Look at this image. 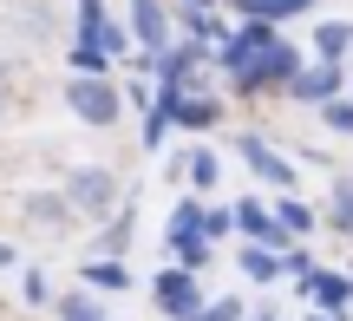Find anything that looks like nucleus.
<instances>
[{"label": "nucleus", "instance_id": "obj_1", "mask_svg": "<svg viewBox=\"0 0 353 321\" xmlns=\"http://www.w3.org/2000/svg\"><path fill=\"white\" fill-rule=\"evenodd\" d=\"M65 105H72V118H79V125H92V131L118 125V112H125V99H118L112 79H85V72L65 79Z\"/></svg>", "mask_w": 353, "mask_h": 321}, {"label": "nucleus", "instance_id": "obj_2", "mask_svg": "<svg viewBox=\"0 0 353 321\" xmlns=\"http://www.w3.org/2000/svg\"><path fill=\"white\" fill-rule=\"evenodd\" d=\"M65 204H72V217H112L118 210V177L112 171H99V164H79L72 177H65Z\"/></svg>", "mask_w": 353, "mask_h": 321}, {"label": "nucleus", "instance_id": "obj_3", "mask_svg": "<svg viewBox=\"0 0 353 321\" xmlns=\"http://www.w3.org/2000/svg\"><path fill=\"white\" fill-rule=\"evenodd\" d=\"M294 79H301V52L294 46H268V52H255L249 66H242L236 72V92H262V86H294Z\"/></svg>", "mask_w": 353, "mask_h": 321}, {"label": "nucleus", "instance_id": "obj_4", "mask_svg": "<svg viewBox=\"0 0 353 321\" xmlns=\"http://www.w3.org/2000/svg\"><path fill=\"white\" fill-rule=\"evenodd\" d=\"M151 295H157V309H164L170 321H196V315H203V275L164 269V275L151 282Z\"/></svg>", "mask_w": 353, "mask_h": 321}, {"label": "nucleus", "instance_id": "obj_5", "mask_svg": "<svg viewBox=\"0 0 353 321\" xmlns=\"http://www.w3.org/2000/svg\"><path fill=\"white\" fill-rule=\"evenodd\" d=\"M236 230L249 236V243L275 249V256H281V249H288V230H281V217H275V210H262V204H255V197H242V204H236Z\"/></svg>", "mask_w": 353, "mask_h": 321}, {"label": "nucleus", "instance_id": "obj_6", "mask_svg": "<svg viewBox=\"0 0 353 321\" xmlns=\"http://www.w3.org/2000/svg\"><path fill=\"white\" fill-rule=\"evenodd\" d=\"M341 86H347V66H334V59H321V66H307V72L301 79H294V99H301V105H334V99H341Z\"/></svg>", "mask_w": 353, "mask_h": 321}, {"label": "nucleus", "instance_id": "obj_7", "mask_svg": "<svg viewBox=\"0 0 353 321\" xmlns=\"http://www.w3.org/2000/svg\"><path fill=\"white\" fill-rule=\"evenodd\" d=\"M79 46H99L105 59H112V52H125V33L105 20V0H79Z\"/></svg>", "mask_w": 353, "mask_h": 321}, {"label": "nucleus", "instance_id": "obj_8", "mask_svg": "<svg viewBox=\"0 0 353 321\" xmlns=\"http://www.w3.org/2000/svg\"><path fill=\"white\" fill-rule=\"evenodd\" d=\"M242 164H249L262 184H275V191H294V184H301V177H294V164L281 151H268L262 138H242Z\"/></svg>", "mask_w": 353, "mask_h": 321}, {"label": "nucleus", "instance_id": "obj_9", "mask_svg": "<svg viewBox=\"0 0 353 321\" xmlns=\"http://www.w3.org/2000/svg\"><path fill=\"white\" fill-rule=\"evenodd\" d=\"M164 105H170V118H176L183 131H210L216 118H223V105H216L210 92H170V86H164Z\"/></svg>", "mask_w": 353, "mask_h": 321}, {"label": "nucleus", "instance_id": "obj_10", "mask_svg": "<svg viewBox=\"0 0 353 321\" xmlns=\"http://www.w3.org/2000/svg\"><path fill=\"white\" fill-rule=\"evenodd\" d=\"M131 33H138L144 52H164L170 46V13H164V0H131Z\"/></svg>", "mask_w": 353, "mask_h": 321}, {"label": "nucleus", "instance_id": "obj_11", "mask_svg": "<svg viewBox=\"0 0 353 321\" xmlns=\"http://www.w3.org/2000/svg\"><path fill=\"white\" fill-rule=\"evenodd\" d=\"M294 289H314L321 315H341L347 302H353V275H341V269H314L307 282H294Z\"/></svg>", "mask_w": 353, "mask_h": 321}, {"label": "nucleus", "instance_id": "obj_12", "mask_svg": "<svg viewBox=\"0 0 353 321\" xmlns=\"http://www.w3.org/2000/svg\"><path fill=\"white\" fill-rule=\"evenodd\" d=\"M26 217H33L46 236H65V223H72V204H65V191H59V197L33 191V197H26Z\"/></svg>", "mask_w": 353, "mask_h": 321}, {"label": "nucleus", "instance_id": "obj_13", "mask_svg": "<svg viewBox=\"0 0 353 321\" xmlns=\"http://www.w3.org/2000/svg\"><path fill=\"white\" fill-rule=\"evenodd\" d=\"M242 275L249 282H281V269H288V256H275V249H262V243H242Z\"/></svg>", "mask_w": 353, "mask_h": 321}, {"label": "nucleus", "instance_id": "obj_14", "mask_svg": "<svg viewBox=\"0 0 353 321\" xmlns=\"http://www.w3.org/2000/svg\"><path fill=\"white\" fill-rule=\"evenodd\" d=\"M85 289L92 295H118V289H131V275L118 256H105V262H85Z\"/></svg>", "mask_w": 353, "mask_h": 321}, {"label": "nucleus", "instance_id": "obj_15", "mask_svg": "<svg viewBox=\"0 0 353 321\" xmlns=\"http://www.w3.org/2000/svg\"><path fill=\"white\" fill-rule=\"evenodd\" d=\"M327 230L353 236V177H334V204H327Z\"/></svg>", "mask_w": 353, "mask_h": 321}, {"label": "nucleus", "instance_id": "obj_16", "mask_svg": "<svg viewBox=\"0 0 353 321\" xmlns=\"http://www.w3.org/2000/svg\"><path fill=\"white\" fill-rule=\"evenodd\" d=\"M353 46V26L347 20H327V26H314V52H321V59H334V66H341V52Z\"/></svg>", "mask_w": 353, "mask_h": 321}, {"label": "nucleus", "instance_id": "obj_17", "mask_svg": "<svg viewBox=\"0 0 353 321\" xmlns=\"http://www.w3.org/2000/svg\"><path fill=\"white\" fill-rule=\"evenodd\" d=\"M216 177H223V164H216V151H203V144H196V151L183 157V184H196V191H210Z\"/></svg>", "mask_w": 353, "mask_h": 321}, {"label": "nucleus", "instance_id": "obj_18", "mask_svg": "<svg viewBox=\"0 0 353 321\" xmlns=\"http://www.w3.org/2000/svg\"><path fill=\"white\" fill-rule=\"evenodd\" d=\"M190 236H203V204L183 197V204L170 210V243H190Z\"/></svg>", "mask_w": 353, "mask_h": 321}, {"label": "nucleus", "instance_id": "obj_19", "mask_svg": "<svg viewBox=\"0 0 353 321\" xmlns=\"http://www.w3.org/2000/svg\"><path fill=\"white\" fill-rule=\"evenodd\" d=\"M59 321H105V315H99V295H92V289L59 295Z\"/></svg>", "mask_w": 353, "mask_h": 321}, {"label": "nucleus", "instance_id": "obj_20", "mask_svg": "<svg viewBox=\"0 0 353 321\" xmlns=\"http://www.w3.org/2000/svg\"><path fill=\"white\" fill-rule=\"evenodd\" d=\"M275 217H281V230H288V236H314V210H307V204H294V197H281V204H275Z\"/></svg>", "mask_w": 353, "mask_h": 321}, {"label": "nucleus", "instance_id": "obj_21", "mask_svg": "<svg viewBox=\"0 0 353 321\" xmlns=\"http://www.w3.org/2000/svg\"><path fill=\"white\" fill-rule=\"evenodd\" d=\"M242 7H249V20H288V13H301V7H314V0H242Z\"/></svg>", "mask_w": 353, "mask_h": 321}, {"label": "nucleus", "instance_id": "obj_22", "mask_svg": "<svg viewBox=\"0 0 353 321\" xmlns=\"http://www.w3.org/2000/svg\"><path fill=\"white\" fill-rule=\"evenodd\" d=\"M176 269L203 275V269H210V243H203V236H190V243H176Z\"/></svg>", "mask_w": 353, "mask_h": 321}, {"label": "nucleus", "instance_id": "obj_23", "mask_svg": "<svg viewBox=\"0 0 353 321\" xmlns=\"http://www.w3.org/2000/svg\"><path fill=\"white\" fill-rule=\"evenodd\" d=\"M170 125H176V118H170V105H157V112H144V151H157V144L170 138Z\"/></svg>", "mask_w": 353, "mask_h": 321}, {"label": "nucleus", "instance_id": "obj_24", "mask_svg": "<svg viewBox=\"0 0 353 321\" xmlns=\"http://www.w3.org/2000/svg\"><path fill=\"white\" fill-rule=\"evenodd\" d=\"M321 118H327V131L353 138V99H334V105H321Z\"/></svg>", "mask_w": 353, "mask_h": 321}, {"label": "nucleus", "instance_id": "obj_25", "mask_svg": "<svg viewBox=\"0 0 353 321\" xmlns=\"http://www.w3.org/2000/svg\"><path fill=\"white\" fill-rule=\"evenodd\" d=\"M242 315H249V309H242L236 295H216V302H203V315H196V321H242Z\"/></svg>", "mask_w": 353, "mask_h": 321}, {"label": "nucleus", "instance_id": "obj_26", "mask_svg": "<svg viewBox=\"0 0 353 321\" xmlns=\"http://www.w3.org/2000/svg\"><path fill=\"white\" fill-rule=\"evenodd\" d=\"M229 230H236V210H203V243H216Z\"/></svg>", "mask_w": 353, "mask_h": 321}, {"label": "nucleus", "instance_id": "obj_27", "mask_svg": "<svg viewBox=\"0 0 353 321\" xmlns=\"http://www.w3.org/2000/svg\"><path fill=\"white\" fill-rule=\"evenodd\" d=\"M125 243H131V217H118L112 230H105V249H112V256H118V249H125Z\"/></svg>", "mask_w": 353, "mask_h": 321}, {"label": "nucleus", "instance_id": "obj_28", "mask_svg": "<svg viewBox=\"0 0 353 321\" xmlns=\"http://www.w3.org/2000/svg\"><path fill=\"white\" fill-rule=\"evenodd\" d=\"M183 7H196V13H210V7H216V0H183Z\"/></svg>", "mask_w": 353, "mask_h": 321}, {"label": "nucleus", "instance_id": "obj_29", "mask_svg": "<svg viewBox=\"0 0 353 321\" xmlns=\"http://www.w3.org/2000/svg\"><path fill=\"white\" fill-rule=\"evenodd\" d=\"M7 262H13V243H0V269H7Z\"/></svg>", "mask_w": 353, "mask_h": 321}, {"label": "nucleus", "instance_id": "obj_30", "mask_svg": "<svg viewBox=\"0 0 353 321\" xmlns=\"http://www.w3.org/2000/svg\"><path fill=\"white\" fill-rule=\"evenodd\" d=\"M307 321H334V315H307Z\"/></svg>", "mask_w": 353, "mask_h": 321}, {"label": "nucleus", "instance_id": "obj_31", "mask_svg": "<svg viewBox=\"0 0 353 321\" xmlns=\"http://www.w3.org/2000/svg\"><path fill=\"white\" fill-rule=\"evenodd\" d=\"M0 112H7V92H0Z\"/></svg>", "mask_w": 353, "mask_h": 321}]
</instances>
